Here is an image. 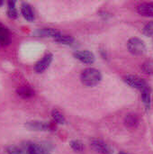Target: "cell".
<instances>
[{
	"label": "cell",
	"instance_id": "cell-13",
	"mask_svg": "<svg viewBox=\"0 0 153 154\" xmlns=\"http://www.w3.org/2000/svg\"><path fill=\"white\" fill-rule=\"evenodd\" d=\"M53 40L59 43H61V44H66V45H71L74 43L75 42V39L74 37H72L71 35H69V34H64V33H61L60 32H59L55 37L53 38Z\"/></svg>",
	"mask_w": 153,
	"mask_h": 154
},
{
	"label": "cell",
	"instance_id": "cell-18",
	"mask_svg": "<svg viewBox=\"0 0 153 154\" xmlns=\"http://www.w3.org/2000/svg\"><path fill=\"white\" fill-rule=\"evenodd\" d=\"M51 116H52L54 122H56L59 125H63L66 122V119H65V116H63V114L57 109H53L51 111Z\"/></svg>",
	"mask_w": 153,
	"mask_h": 154
},
{
	"label": "cell",
	"instance_id": "cell-6",
	"mask_svg": "<svg viewBox=\"0 0 153 154\" xmlns=\"http://www.w3.org/2000/svg\"><path fill=\"white\" fill-rule=\"evenodd\" d=\"M89 144H90L91 148L98 153L111 154V150H110L109 146L101 139L93 138L90 140Z\"/></svg>",
	"mask_w": 153,
	"mask_h": 154
},
{
	"label": "cell",
	"instance_id": "cell-22",
	"mask_svg": "<svg viewBox=\"0 0 153 154\" xmlns=\"http://www.w3.org/2000/svg\"><path fill=\"white\" fill-rule=\"evenodd\" d=\"M6 152L8 154H23V150L18 146H9L6 148Z\"/></svg>",
	"mask_w": 153,
	"mask_h": 154
},
{
	"label": "cell",
	"instance_id": "cell-16",
	"mask_svg": "<svg viewBox=\"0 0 153 154\" xmlns=\"http://www.w3.org/2000/svg\"><path fill=\"white\" fill-rule=\"evenodd\" d=\"M7 16L10 19H16L18 17V11L15 7L14 1H9L7 3Z\"/></svg>",
	"mask_w": 153,
	"mask_h": 154
},
{
	"label": "cell",
	"instance_id": "cell-21",
	"mask_svg": "<svg viewBox=\"0 0 153 154\" xmlns=\"http://www.w3.org/2000/svg\"><path fill=\"white\" fill-rule=\"evenodd\" d=\"M142 32H143V34H144L145 36H147V37H151V36H152L153 35V21L150 22V23H148L144 26V28H143V30H142Z\"/></svg>",
	"mask_w": 153,
	"mask_h": 154
},
{
	"label": "cell",
	"instance_id": "cell-2",
	"mask_svg": "<svg viewBox=\"0 0 153 154\" xmlns=\"http://www.w3.org/2000/svg\"><path fill=\"white\" fill-rule=\"evenodd\" d=\"M127 48L133 55L140 56L146 51V45L142 40L137 37L129 39L127 42Z\"/></svg>",
	"mask_w": 153,
	"mask_h": 154
},
{
	"label": "cell",
	"instance_id": "cell-3",
	"mask_svg": "<svg viewBox=\"0 0 153 154\" xmlns=\"http://www.w3.org/2000/svg\"><path fill=\"white\" fill-rule=\"evenodd\" d=\"M24 126L30 131H35V132H45L53 129V125L51 123L41 122V121H29L25 123Z\"/></svg>",
	"mask_w": 153,
	"mask_h": 154
},
{
	"label": "cell",
	"instance_id": "cell-1",
	"mask_svg": "<svg viewBox=\"0 0 153 154\" xmlns=\"http://www.w3.org/2000/svg\"><path fill=\"white\" fill-rule=\"evenodd\" d=\"M81 82L87 87H95L102 80L101 72L95 68H87L84 69L80 75Z\"/></svg>",
	"mask_w": 153,
	"mask_h": 154
},
{
	"label": "cell",
	"instance_id": "cell-19",
	"mask_svg": "<svg viewBox=\"0 0 153 154\" xmlns=\"http://www.w3.org/2000/svg\"><path fill=\"white\" fill-rule=\"evenodd\" d=\"M69 145H70L71 149L74 150L77 152H82L84 151V149H85L83 143L81 141H79V140H72V141H70Z\"/></svg>",
	"mask_w": 153,
	"mask_h": 154
},
{
	"label": "cell",
	"instance_id": "cell-8",
	"mask_svg": "<svg viewBox=\"0 0 153 154\" xmlns=\"http://www.w3.org/2000/svg\"><path fill=\"white\" fill-rule=\"evenodd\" d=\"M53 60V55L51 53L45 54L41 60H40L34 66V69L37 73H42L45 71L50 65L51 61Z\"/></svg>",
	"mask_w": 153,
	"mask_h": 154
},
{
	"label": "cell",
	"instance_id": "cell-10",
	"mask_svg": "<svg viewBox=\"0 0 153 154\" xmlns=\"http://www.w3.org/2000/svg\"><path fill=\"white\" fill-rule=\"evenodd\" d=\"M59 32V31L53 29V28H41V29H37L32 32V35L35 37H51L54 38L55 35Z\"/></svg>",
	"mask_w": 153,
	"mask_h": 154
},
{
	"label": "cell",
	"instance_id": "cell-15",
	"mask_svg": "<svg viewBox=\"0 0 153 154\" xmlns=\"http://www.w3.org/2000/svg\"><path fill=\"white\" fill-rule=\"evenodd\" d=\"M10 43V35L8 30L0 24V46L4 47Z\"/></svg>",
	"mask_w": 153,
	"mask_h": 154
},
{
	"label": "cell",
	"instance_id": "cell-14",
	"mask_svg": "<svg viewBox=\"0 0 153 154\" xmlns=\"http://www.w3.org/2000/svg\"><path fill=\"white\" fill-rule=\"evenodd\" d=\"M124 125L128 128H135L139 125V117L135 114H128L124 117Z\"/></svg>",
	"mask_w": 153,
	"mask_h": 154
},
{
	"label": "cell",
	"instance_id": "cell-9",
	"mask_svg": "<svg viewBox=\"0 0 153 154\" xmlns=\"http://www.w3.org/2000/svg\"><path fill=\"white\" fill-rule=\"evenodd\" d=\"M139 14L146 17H153V2H144L137 6Z\"/></svg>",
	"mask_w": 153,
	"mask_h": 154
},
{
	"label": "cell",
	"instance_id": "cell-20",
	"mask_svg": "<svg viewBox=\"0 0 153 154\" xmlns=\"http://www.w3.org/2000/svg\"><path fill=\"white\" fill-rule=\"evenodd\" d=\"M142 70L147 75H153V60H150L142 65Z\"/></svg>",
	"mask_w": 153,
	"mask_h": 154
},
{
	"label": "cell",
	"instance_id": "cell-7",
	"mask_svg": "<svg viewBox=\"0 0 153 154\" xmlns=\"http://www.w3.org/2000/svg\"><path fill=\"white\" fill-rule=\"evenodd\" d=\"M74 57L85 64H93L96 60V57L93 52L89 51H78L73 53Z\"/></svg>",
	"mask_w": 153,
	"mask_h": 154
},
{
	"label": "cell",
	"instance_id": "cell-12",
	"mask_svg": "<svg viewBox=\"0 0 153 154\" xmlns=\"http://www.w3.org/2000/svg\"><path fill=\"white\" fill-rule=\"evenodd\" d=\"M16 93H17V95L20 97H22L23 99H27V98H30V97H32L34 96V90H33V88H31L30 86H27V85L19 87L16 89Z\"/></svg>",
	"mask_w": 153,
	"mask_h": 154
},
{
	"label": "cell",
	"instance_id": "cell-24",
	"mask_svg": "<svg viewBox=\"0 0 153 154\" xmlns=\"http://www.w3.org/2000/svg\"><path fill=\"white\" fill-rule=\"evenodd\" d=\"M118 154H127V153H124V152H120V153Z\"/></svg>",
	"mask_w": 153,
	"mask_h": 154
},
{
	"label": "cell",
	"instance_id": "cell-5",
	"mask_svg": "<svg viewBox=\"0 0 153 154\" xmlns=\"http://www.w3.org/2000/svg\"><path fill=\"white\" fill-rule=\"evenodd\" d=\"M25 151L27 154H50V145H44L36 143H28Z\"/></svg>",
	"mask_w": 153,
	"mask_h": 154
},
{
	"label": "cell",
	"instance_id": "cell-17",
	"mask_svg": "<svg viewBox=\"0 0 153 154\" xmlns=\"http://www.w3.org/2000/svg\"><path fill=\"white\" fill-rule=\"evenodd\" d=\"M142 100L146 107V109H150L151 107V90L149 87H146L142 90Z\"/></svg>",
	"mask_w": 153,
	"mask_h": 154
},
{
	"label": "cell",
	"instance_id": "cell-11",
	"mask_svg": "<svg viewBox=\"0 0 153 154\" xmlns=\"http://www.w3.org/2000/svg\"><path fill=\"white\" fill-rule=\"evenodd\" d=\"M21 13L23 18L28 22H32L34 20V13L32 6L28 3H22L21 5Z\"/></svg>",
	"mask_w": 153,
	"mask_h": 154
},
{
	"label": "cell",
	"instance_id": "cell-23",
	"mask_svg": "<svg viewBox=\"0 0 153 154\" xmlns=\"http://www.w3.org/2000/svg\"><path fill=\"white\" fill-rule=\"evenodd\" d=\"M2 5H3V1H0V6H1Z\"/></svg>",
	"mask_w": 153,
	"mask_h": 154
},
{
	"label": "cell",
	"instance_id": "cell-4",
	"mask_svg": "<svg viewBox=\"0 0 153 154\" xmlns=\"http://www.w3.org/2000/svg\"><path fill=\"white\" fill-rule=\"evenodd\" d=\"M124 81L130 87L140 90H142L143 88L148 87L146 81L136 75H127L124 78Z\"/></svg>",
	"mask_w": 153,
	"mask_h": 154
}]
</instances>
